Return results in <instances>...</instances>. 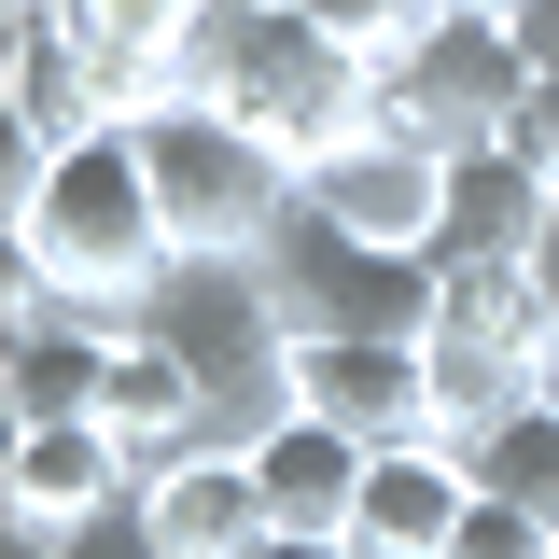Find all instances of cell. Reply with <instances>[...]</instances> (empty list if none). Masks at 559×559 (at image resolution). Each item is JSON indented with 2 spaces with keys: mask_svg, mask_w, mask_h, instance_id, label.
I'll return each instance as SVG.
<instances>
[{
  "mask_svg": "<svg viewBox=\"0 0 559 559\" xmlns=\"http://www.w3.org/2000/svg\"><path fill=\"white\" fill-rule=\"evenodd\" d=\"M503 28H518V57H532V84H559V0H503Z\"/></svg>",
  "mask_w": 559,
  "mask_h": 559,
  "instance_id": "7402d4cb",
  "label": "cell"
},
{
  "mask_svg": "<svg viewBox=\"0 0 559 559\" xmlns=\"http://www.w3.org/2000/svg\"><path fill=\"white\" fill-rule=\"evenodd\" d=\"M294 406L364 433V448H433L448 433L433 349H406V336H294Z\"/></svg>",
  "mask_w": 559,
  "mask_h": 559,
  "instance_id": "52a82bcc",
  "label": "cell"
},
{
  "mask_svg": "<svg viewBox=\"0 0 559 559\" xmlns=\"http://www.w3.org/2000/svg\"><path fill=\"white\" fill-rule=\"evenodd\" d=\"M57 559H168V546H154V518H140V503H112V518L57 532Z\"/></svg>",
  "mask_w": 559,
  "mask_h": 559,
  "instance_id": "ffe728a7",
  "label": "cell"
},
{
  "mask_svg": "<svg viewBox=\"0 0 559 559\" xmlns=\"http://www.w3.org/2000/svg\"><path fill=\"white\" fill-rule=\"evenodd\" d=\"M448 448H462V476H476L489 503H518V518L559 532V392H532V406L489 419V433H448Z\"/></svg>",
  "mask_w": 559,
  "mask_h": 559,
  "instance_id": "e0dca14e",
  "label": "cell"
},
{
  "mask_svg": "<svg viewBox=\"0 0 559 559\" xmlns=\"http://www.w3.org/2000/svg\"><path fill=\"white\" fill-rule=\"evenodd\" d=\"M252 559H349V546H308V532H266Z\"/></svg>",
  "mask_w": 559,
  "mask_h": 559,
  "instance_id": "cb8c5ba5",
  "label": "cell"
},
{
  "mask_svg": "<svg viewBox=\"0 0 559 559\" xmlns=\"http://www.w3.org/2000/svg\"><path fill=\"white\" fill-rule=\"evenodd\" d=\"M70 57L98 70V112L140 127L154 98H182V57H197V0H57Z\"/></svg>",
  "mask_w": 559,
  "mask_h": 559,
  "instance_id": "8fae6325",
  "label": "cell"
},
{
  "mask_svg": "<svg viewBox=\"0 0 559 559\" xmlns=\"http://www.w3.org/2000/svg\"><path fill=\"white\" fill-rule=\"evenodd\" d=\"M14 559H57V532H14Z\"/></svg>",
  "mask_w": 559,
  "mask_h": 559,
  "instance_id": "d4e9b609",
  "label": "cell"
},
{
  "mask_svg": "<svg viewBox=\"0 0 559 559\" xmlns=\"http://www.w3.org/2000/svg\"><path fill=\"white\" fill-rule=\"evenodd\" d=\"M433 197H448V154H419V140H392V127L336 140V154L308 168V210H322L336 238H364V252H433Z\"/></svg>",
  "mask_w": 559,
  "mask_h": 559,
  "instance_id": "9c48e42d",
  "label": "cell"
},
{
  "mask_svg": "<svg viewBox=\"0 0 559 559\" xmlns=\"http://www.w3.org/2000/svg\"><path fill=\"white\" fill-rule=\"evenodd\" d=\"M98 433L127 448V476H168V462H197L210 448V406H197V378L168 364V349L127 322V349H112V392H98Z\"/></svg>",
  "mask_w": 559,
  "mask_h": 559,
  "instance_id": "2e32d148",
  "label": "cell"
},
{
  "mask_svg": "<svg viewBox=\"0 0 559 559\" xmlns=\"http://www.w3.org/2000/svg\"><path fill=\"white\" fill-rule=\"evenodd\" d=\"M140 518L168 559H252L266 546V476H252V448H197V462L140 476Z\"/></svg>",
  "mask_w": 559,
  "mask_h": 559,
  "instance_id": "9a60e30c",
  "label": "cell"
},
{
  "mask_svg": "<svg viewBox=\"0 0 559 559\" xmlns=\"http://www.w3.org/2000/svg\"><path fill=\"white\" fill-rule=\"evenodd\" d=\"M112 503H140V476H127V448H112L98 419H43V433L0 448V518H14V532H84V518H112Z\"/></svg>",
  "mask_w": 559,
  "mask_h": 559,
  "instance_id": "7c38bea8",
  "label": "cell"
},
{
  "mask_svg": "<svg viewBox=\"0 0 559 559\" xmlns=\"http://www.w3.org/2000/svg\"><path fill=\"white\" fill-rule=\"evenodd\" d=\"M266 294H280V322L294 336H433V252H364V238H336L322 210L294 197V224L266 238Z\"/></svg>",
  "mask_w": 559,
  "mask_h": 559,
  "instance_id": "8992f818",
  "label": "cell"
},
{
  "mask_svg": "<svg viewBox=\"0 0 559 559\" xmlns=\"http://www.w3.org/2000/svg\"><path fill=\"white\" fill-rule=\"evenodd\" d=\"M559 224V182L532 168V154H448V197H433V280L448 266H532Z\"/></svg>",
  "mask_w": 559,
  "mask_h": 559,
  "instance_id": "30bf717a",
  "label": "cell"
},
{
  "mask_svg": "<svg viewBox=\"0 0 559 559\" xmlns=\"http://www.w3.org/2000/svg\"><path fill=\"white\" fill-rule=\"evenodd\" d=\"M448 559H559V532H546V518H518V503H489V489H476V518L448 532Z\"/></svg>",
  "mask_w": 559,
  "mask_h": 559,
  "instance_id": "d6986e66",
  "label": "cell"
},
{
  "mask_svg": "<svg viewBox=\"0 0 559 559\" xmlns=\"http://www.w3.org/2000/svg\"><path fill=\"white\" fill-rule=\"evenodd\" d=\"M112 349H127V322H98V308H70V294H43V280H14V322H0V406H14V433L98 419Z\"/></svg>",
  "mask_w": 559,
  "mask_h": 559,
  "instance_id": "ba28073f",
  "label": "cell"
},
{
  "mask_svg": "<svg viewBox=\"0 0 559 559\" xmlns=\"http://www.w3.org/2000/svg\"><path fill=\"white\" fill-rule=\"evenodd\" d=\"M532 280H546V349H559V224H546V252H532Z\"/></svg>",
  "mask_w": 559,
  "mask_h": 559,
  "instance_id": "603a6c76",
  "label": "cell"
},
{
  "mask_svg": "<svg viewBox=\"0 0 559 559\" xmlns=\"http://www.w3.org/2000/svg\"><path fill=\"white\" fill-rule=\"evenodd\" d=\"M294 14H308L349 70H378V84H392V70L433 43V14H448V0H294Z\"/></svg>",
  "mask_w": 559,
  "mask_h": 559,
  "instance_id": "ac0fdd59",
  "label": "cell"
},
{
  "mask_svg": "<svg viewBox=\"0 0 559 559\" xmlns=\"http://www.w3.org/2000/svg\"><path fill=\"white\" fill-rule=\"evenodd\" d=\"M462 518H476V476H462L448 433H433V448H378V476L349 503V559H448Z\"/></svg>",
  "mask_w": 559,
  "mask_h": 559,
  "instance_id": "4fadbf2b",
  "label": "cell"
},
{
  "mask_svg": "<svg viewBox=\"0 0 559 559\" xmlns=\"http://www.w3.org/2000/svg\"><path fill=\"white\" fill-rule=\"evenodd\" d=\"M252 476H266V532H308V546H349V503H364V476H378V448L364 433H336V419H280L266 448H252Z\"/></svg>",
  "mask_w": 559,
  "mask_h": 559,
  "instance_id": "5bb4252c",
  "label": "cell"
},
{
  "mask_svg": "<svg viewBox=\"0 0 559 559\" xmlns=\"http://www.w3.org/2000/svg\"><path fill=\"white\" fill-rule=\"evenodd\" d=\"M503 154H532V168L559 182V84H532V98H518V127H503Z\"/></svg>",
  "mask_w": 559,
  "mask_h": 559,
  "instance_id": "44dd1931",
  "label": "cell"
},
{
  "mask_svg": "<svg viewBox=\"0 0 559 559\" xmlns=\"http://www.w3.org/2000/svg\"><path fill=\"white\" fill-rule=\"evenodd\" d=\"M433 392H448V433H489L518 419L532 392H559V349H546V280L532 266H448L433 294Z\"/></svg>",
  "mask_w": 559,
  "mask_h": 559,
  "instance_id": "277c9868",
  "label": "cell"
},
{
  "mask_svg": "<svg viewBox=\"0 0 559 559\" xmlns=\"http://www.w3.org/2000/svg\"><path fill=\"white\" fill-rule=\"evenodd\" d=\"M140 168H154V210H168V238L182 252H266L294 197H308V168L252 140L238 112H210V98H154L140 112Z\"/></svg>",
  "mask_w": 559,
  "mask_h": 559,
  "instance_id": "3957f363",
  "label": "cell"
},
{
  "mask_svg": "<svg viewBox=\"0 0 559 559\" xmlns=\"http://www.w3.org/2000/svg\"><path fill=\"white\" fill-rule=\"evenodd\" d=\"M518 98H532V57H518L503 0H448L433 43L378 84V127L419 140V154H489V140L518 127Z\"/></svg>",
  "mask_w": 559,
  "mask_h": 559,
  "instance_id": "5b68a950",
  "label": "cell"
},
{
  "mask_svg": "<svg viewBox=\"0 0 559 559\" xmlns=\"http://www.w3.org/2000/svg\"><path fill=\"white\" fill-rule=\"evenodd\" d=\"M0 238H14V280H43L98 322H140V294L182 266V238L154 210V168H140V127H84L57 168L0 182Z\"/></svg>",
  "mask_w": 559,
  "mask_h": 559,
  "instance_id": "6da1fadb",
  "label": "cell"
},
{
  "mask_svg": "<svg viewBox=\"0 0 559 559\" xmlns=\"http://www.w3.org/2000/svg\"><path fill=\"white\" fill-rule=\"evenodd\" d=\"M140 336L197 378L210 448H266L294 419V322L266 294V252H182V266L140 294Z\"/></svg>",
  "mask_w": 559,
  "mask_h": 559,
  "instance_id": "7a4b0ae2",
  "label": "cell"
}]
</instances>
